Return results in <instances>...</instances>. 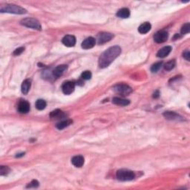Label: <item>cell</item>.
Instances as JSON below:
<instances>
[{"label":"cell","mask_w":190,"mask_h":190,"mask_svg":"<svg viewBox=\"0 0 190 190\" xmlns=\"http://www.w3.org/2000/svg\"><path fill=\"white\" fill-rule=\"evenodd\" d=\"M24 51H25V48L20 47V48H16L14 51H13V54L14 56H18V55H20L21 54H23Z\"/></svg>","instance_id":"cell-29"},{"label":"cell","mask_w":190,"mask_h":190,"mask_svg":"<svg viewBox=\"0 0 190 190\" xmlns=\"http://www.w3.org/2000/svg\"><path fill=\"white\" fill-rule=\"evenodd\" d=\"M163 65V62H158V63H155L154 65H152V66L151 67V71L153 73H156L160 69Z\"/></svg>","instance_id":"cell-24"},{"label":"cell","mask_w":190,"mask_h":190,"mask_svg":"<svg viewBox=\"0 0 190 190\" xmlns=\"http://www.w3.org/2000/svg\"><path fill=\"white\" fill-rule=\"evenodd\" d=\"M168 38H169V34L167 30H159L154 36V40L156 43H163L167 42Z\"/></svg>","instance_id":"cell-6"},{"label":"cell","mask_w":190,"mask_h":190,"mask_svg":"<svg viewBox=\"0 0 190 190\" xmlns=\"http://www.w3.org/2000/svg\"><path fill=\"white\" fill-rule=\"evenodd\" d=\"M30 86H31V81H30V80H24L21 86V90L23 94H24V95H27V94L28 93L29 90H30Z\"/></svg>","instance_id":"cell-18"},{"label":"cell","mask_w":190,"mask_h":190,"mask_svg":"<svg viewBox=\"0 0 190 190\" xmlns=\"http://www.w3.org/2000/svg\"><path fill=\"white\" fill-rule=\"evenodd\" d=\"M121 48L119 46H112L101 54L99 59V66L101 68L108 67L120 54Z\"/></svg>","instance_id":"cell-1"},{"label":"cell","mask_w":190,"mask_h":190,"mask_svg":"<svg viewBox=\"0 0 190 190\" xmlns=\"http://www.w3.org/2000/svg\"><path fill=\"white\" fill-rule=\"evenodd\" d=\"M20 23H21L22 25H24V26L29 28H33L38 30H41V29H42V26H41L39 22L34 18L28 17V18L23 19V20H21Z\"/></svg>","instance_id":"cell-4"},{"label":"cell","mask_w":190,"mask_h":190,"mask_svg":"<svg viewBox=\"0 0 190 190\" xmlns=\"http://www.w3.org/2000/svg\"><path fill=\"white\" fill-rule=\"evenodd\" d=\"M183 56H184V57L186 59V60H188V61L190 60V52L189 51H185V52L184 53V54H183Z\"/></svg>","instance_id":"cell-30"},{"label":"cell","mask_w":190,"mask_h":190,"mask_svg":"<svg viewBox=\"0 0 190 190\" xmlns=\"http://www.w3.org/2000/svg\"><path fill=\"white\" fill-rule=\"evenodd\" d=\"M175 65H176L175 60H174V59L173 60L169 61L168 63H167L164 65V69H165L166 71H171V70H172L174 68Z\"/></svg>","instance_id":"cell-23"},{"label":"cell","mask_w":190,"mask_h":190,"mask_svg":"<svg viewBox=\"0 0 190 190\" xmlns=\"http://www.w3.org/2000/svg\"><path fill=\"white\" fill-rule=\"evenodd\" d=\"M0 11L2 13H15V14H25L27 13L26 10L24 9L22 7L11 4H5L1 5Z\"/></svg>","instance_id":"cell-2"},{"label":"cell","mask_w":190,"mask_h":190,"mask_svg":"<svg viewBox=\"0 0 190 190\" xmlns=\"http://www.w3.org/2000/svg\"><path fill=\"white\" fill-rule=\"evenodd\" d=\"M65 117L64 113L62 112L59 109H56V110L53 111L51 112L50 117L52 119H62Z\"/></svg>","instance_id":"cell-20"},{"label":"cell","mask_w":190,"mask_h":190,"mask_svg":"<svg viewBox=\"0 0 190 190\" xmlns=\"http://www.w3.org/2000/svg\"><path fill=\"white\" fill-rule=\"evenodd\" d=\"M39 182L36 180H34L32 181L30 184H28V186H27V188H37L39 186Z\"/></svg>","instance_id":"cell-28"},{"label":"cell","mask_w":190,"mask_h":190,"mask_svg":"<svg viewBox=\"0 0 190 190\" xmlns=\"http://www.w3.org/2000/svg\"><path fill=\"white\" fill-rule=\"evenodd\" d=\"M91 71H84V72L82 73L81 75V77L83 80H90L91 78Z\"/></svg>","instance_id":"cell-26"},{"label":"cell","mask_w":190,"mask_h":190,"mask_svg":"<svg viewBox=\"0 0 190 190\" xmlns=\"http://www.w3.org/2000/svg\"><path fill=\"white\" fill-rule=\"evenodd\" d=\"M18 112L22 113V114H27L30 111V104L28 101L21 100L18 104Z\"/></svg>","instance_id":"cell-9"},{"label":"cell","mask_w":190,"mask_h":190,"mask_svg":"<svg viewBox=\"0 0 190 190\" xmlns=\"http://www.w3.org/2000/svg\"><path fill=\"white\" fill-rule=\"evenodd\" d=\"M113 37H114V35L112 34L107 33V32H102V33L97 35V42L99 45H102V44H105L112 40Z\"/></svg>","instance_id":"cell-7"},{"label":"cell","mask_w":190,"mask_h":190,"mask_svg":"<svg viewBox=\"0 0 190 190\" xmlns=\"http://www.w3.org/2000/svg\"><path fill=\"white\" fill-rule=\"evenodd\" d=\"M190 31V25L189 23H186L183 25L182 28H181V33L182 34H186L189 33Z\"/></svg>","instance_id":"cell-27"},{"label":"cell","mask_w":190,"mask_h":190,"mask_svg":"<svg viewBox=\"0 0 190 190\" xmlns=\"http://www.w3.org/2000/svg\"><path fill=\"white\" fill-rule=\"evenodd\" d=\"M163 116L168 120H178L183 119V117H181L179 114L172 112H165L163 113Z\"/></svg>","instance_id":"cell-15"},{"label":"cell","mask_w":190,"mask_h":190,"mask_svg":"<svg viewBox=\"0 0 190 190\" xmlns=\"http://www.w3.org/2000/svg\"><path fill=\"white\" fill-rule=\"evenodd\" d=\"M75 88V83L72 81L65 82L62 85L63 92L66 95H69L72 94Z\"/></svg>","instance_id":"cell-8"},{"label":"cell","mask_w":190,"mask_h":190,"mask_svg":"<svg viewBox=\"0 0 190 190\" xmlns=\"http://www.w3.org/2000/svg\"><path fill=\"white\" fill-rule=\"evenodd\" d=\"M117 16L120 18L126 19L130 16V11L128 8H121L117 11Z\"/></svg>","instance_id":"cell-19"},{"label":"cell","mask_w":190,"mask_h":190,"mask_svg":"<svg viewBox=\"0 0 190 190\" xmlns=\"http://www.w3.org/2000/svg\"><path fill=\"white\" fill-rule=\"evenodd\" d=\"M158 96H159V91H157L156 94H154V97H158Z\"/></svg>","instance_id":"cell-31"},{"label":"cell","mask_w":190,"mask_h":190,"mask_svg":"<svg viewBox=\"0 0 190 190\" xmlns=\"http://www.w3.org/2000/svg\"><path fill=\"white\" fill-rule=\"evenodd\" d=\"M171 51H172V47L171 46H165V47L162 48L161 49H160L157 51V56L160 58H164L169 55Z\"/></svg>","instance_id":"cell-13"},{"label":"cell","mask_w":190,"mask_h":190,"mask_svg":"<svg viewBox=\"0 0 190 190\" xmlns=\"http://www.w3.org/2000/svg\"><path fill=\"white\" fill-rule=\"evenodd\" d=\"M113 90L117 94H119V95H121L123 96L129 95L132 91V89H131V87L126 85V84H117V85H115L114 86Z\"/></svg>","instance_id":"cell-5"},{"label":"cell","mask_w":190,"mask_h":190,"mask_svg":"<svg viewBox=\"0 0 190 190\" xmlns=\"http://www.w3.org/2000/svg\"><path fill=\"white\" fill-rule=\"evenodd\" d=\"M113 103H114L115 105L120 106H126L129 105L130 101L126 99L120 98V97H114L112 100Z\"/></svg>","instance_id":"cell-16"},{"label":"cell","mask_w":190,"mask_h":190,"mask_svg":"<svg viewBox=\"0 0 190 190\" xmlns=\"http://www.w3.org/2000/svg\"><path fill=\"white\" fill-rule=\"evenodd\" d=\"M71 123H72V120H62L59 123H58L56 125V127L58 129L61 130L68 127V126H69Z\"/></svg>","instance_id":"cell-21"},{"label":"cell","mask_w":190,"mask_h":190,"mask_svg":"<svg viewBox=\"0 0 190 190\" xmlns=\"http://www.w3.org/2000/svg\"><path fill=\"white\" fill-rule=\"evenodd\" d=\"M62 42L67 47H73L76 44V38L73 35H66L63 37Z\"/></svg>","instance_id":"cell-10"},{"label":"cell","mask_w":190,"mask_h":190,"mask_svg":"<svg viewBox=\"0 0 190 190\" xmlns=\"http://www.w3.org/2000/svg\"><path fill=\"white\" fill-rule=\"evenodd\" d=\"M11 169L8 167H5V166H2L1 168H0V174L2 176L7 175L8 173L10 172Z\"/></svg>","instance_id":"cell-25"},{"label":"cell","mask_w":190,"mask_h":190,"mask_svg":"<svg viewBox=\"0 0 190 190\" xmlns=\"http://www.w3.org/2000/svg\"><path fill=\"white\" fill-rule=\"evenodd\" d=\"M151 25L149 23H144L140 25L139 28H138V31L139 33L142 34H147L150 30H151Z\"/></svg>","instance_id":"cell-17"},{"label":"cell","mask_w":190,"mask_h":190,"mask_svg":"<svg viewBox=\"0 0 190 190\" xmlns=\"http://www.w3.org/2000/svg\"><path fill=\"white\" fill-rule=\"evenodd\" d=\"M67 68L68 67L66 65H61V66H57V67H56L52 72L53 77L57 78V77H59L62 76V75L63 74V73H64L65 71L67 70Z\"/></svg>","instance_id":"cell-12"},{"label":"cell","mask_w":190,"mask_h":190,"mask_svg":"<svg viewBox=\"0 0 190 190\" xmlns=\"http://www.w3.org/2000/svg\"><path fill=\"white\" fill-rule=\"evenodd\" d=\"M135 174L132 171L128 169H120L117 172V178L120 181H129L134 178Z\"/></svg>","instance_id":"cell-3"},{"label":"cell","mask_w":190,"mask_h":190,"mask_svg":"<svg viewBox=\"0 0 190 190\" xmlns=\"http://www.w3.org/2000/svg\"><path fill=\"white\" fill-rule=\"evenodd\" d=\"M71 163L74 167H82L84 164V157L82 155H76L72 157Z\"/></svg>","instance_id":"cell-14"},{"label":"cell","mask_w":190,"mask_h":190,"mask_svg":"<svg viewBox=\"0 0 190 190\" xmlns=\"http://www.w3.org/2000/svg\"><path fill=\"white\" fill-rule=\"evenodd\" d=\"M46 102L44 100H38L36 102V108H37L38 110H43V109H45L46 107Z\"/></svg>","instance_id":"cell-22"},{"label":"cell","mask_w":190,"mask_h":190,"mask_svg":"<svg viewBox=\"0 0 190 190\" xmlns=\"http://www.w3.org/2000/svg\"><path fill=\"white\" fill-rule=\"evenodd\" d=\"M96 39L94 37H88L85 39V40L82 42V48L83 49H90L92 48L96 44Z\"/></svg>","instance_id":"cell-11"}]
</instances>
